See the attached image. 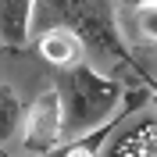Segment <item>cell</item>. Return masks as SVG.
<instances>
[{
    "instance_id": "7a4b0ae2",
    "label": "cell",
    "mask_w": 157,
    "mask_h": 157,
    "mask_svg": "<svg viewBox=\"0 0 157 157\" xmlns=\"http://www.w3.org/2000/svg\"><path fill=\"white\" fill-rule=\"evenodd\" d=\"M61 14V29H68L71 36L82 43V50H93L100 61H114V64H125L128 50L121 43L114 29V18H111L107 0H50Z\"/></svg>"
},
{
    "instance_id": "52a82bcc",
    "label": "cell",
    "mask_w": 157,
    "mask_h": 157,
    "mask_svg": "<svg viewBox=\"0 0 157 157\" xmlns=\"http://www.w3.org/2000/svg\"><path fill=\"white\" fill-rule=\"evenodd\" d=\"M136 25H139V36H143V39L157 43V4H147V7H139Z\"/></svg>"
},
{
    "instance_id": "277c9868",
    "label": "cell",
    "mask_w": 157,
    "mask_h": 157,
    "mask_svg": "<svg viewBox=\"0 0 157 157\" xmlns=\"http://www.w3.org/2000/svg\"><path fill=\"white\" fill-rule=\"evenodd\" d=\"M36 18V0H0V43L25 47Z\"/></svg>"
},
{
    "instance_id": "5b68a950",
    "label": "cell",
    "mask_w": 157,
    "mask_h": 157,
    "mask_svg": "<svg viewBox=\"0 0 157 157\" xmlns=\"http://www.w3.org/2000/svg\"><path fill=\"white\" fill-rule=\"evenodd\" d=\"M36 50H39V57L47 61V64H54V68H71L75 61H82V43L68 29H61V25L43 32Z\"/></svg>"
},
{
    "instance_id": "6da1fadb",
    "label": "cell",
    "mask_w": 157,
    "mask_h": 157,
    "mask_svg": "<svg viewBox=\"0 0 157 157\" xmlns=\"http://www.w3.org/2000/svg\"><path fill=\"white\" fill-rule=\"evenodd\" d=\"M54 89L61 97V143L86 139L89 132L111 125L114 111L121 107V82L86 61L61 68Z\"/></svg>"
},
{
    "instance_id": "ba28073f",
    "label": "cell",
    "mask_w": 157,
    "mask_h": 157,
    "mask_svg": "<svg viewBox=\"0 0 157 157\" xmlns=\"http://www.w3.org/2000/svg\"><path fill=\"white\" fill-rule=\"evenodd\" d=\"M64 157H97V154H93V150H86V147H82V143L75 139V143H68V150H64Z\"/></svg>"
},
{
    "instance_id": "9c48e42d",
    "label": "cell",
    "mask_w": 157,
    "mask_h": 157,
    "mask_svg": "<svg viewBox=\"0 0 157 157\" xmlns=\"http://www.w3.org/2000/svg\"><path fill=\"white\" fill-rule=\"evenodd\" d=\"M139 139H143V143H147V150H150L147 157H157V132H147V136L139 132Z\"/></svg>"
},
{
    "instance_id": "3957f363",
    "label": "cell",
    "mask_w": 157,
    "mask_h": 157,
    "mask_svg": "<svg viewBox=\"0 0 157 157\" xmlns=\"http://www.w3.org/2000/svg\"><path fill=\"white\" fill-rule=\"evenodd\" d=\"M61 143V97L57 89L47 86L36 93L29 111L21 114V147L29 157H43Z\"/></svg>"
},
{
    "instance_id": "8992f818",
    "label": "cell",
    "mask_w": 157,
    "mask_h": 157,
    "mask_svg": "<svg viewBox=\"0 0 157 157\" xmlns=\"http://www.w3.org/2000/svg\"><path fill=\"white\" fill-rule=\"evenodd\" d=\"M21 114H25V104H21L18 89L11 82H0V147H7L21 132Z\"/></svg>"
},
{
    "instance_id": "30bf717a",
    "label": "cell",
    "mask_w": 157,
    "mask_h": 157,
    "mask_svg": "<svg viewBox=\"0 0 157 157\" xmlns=\"http://www.w3.org/2000/svg\"><path fill=\"white\" fill-rule=\"evenodd\" d=\"M121 4H128V7H147V4H157V0H121Z\"/></svg>"
}]
</instances>
